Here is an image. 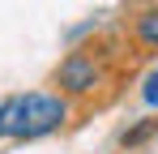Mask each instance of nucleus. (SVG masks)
<instances>
[{"instance_id":"obj_1","label":"nucleus","mask_w":158,"mask_h":154,"mask_svg":"<svg viewBox=\"0 0 158 154\" xmlns=\"http://www.w3.org/2000/svg\"><path fill=\"white\" fill-rule=\"evenodd\" d=\"M69 120V103L64 94H43V90H30V94H9L0 103V137L9 141H39Z\"/></svg>"},{"instance_id":"obj_2","label":"nucleus","mask_w":158,"mask_h":154,"mask_svg":"<svg viewBox=\"0 0 158 154\" xmlns=\"http://www.w3.org/2000/svg\"><path fill=\"white\" fill-rule=\"evenodd\" d=\"M56 81H60L64 94H90V90L98 86V64H94V56H85V51L64 56L60 69H56Z\"/></svg>"},{"instance_id":"obj_3","label":"nucleus","mask_w":158,"mask_h":154,"mask_svg":"<svg viewBox=\"0 0 158 154\" xmlns=\"http://www.w3.org/2000/svg\"><path fill=\"white\" fill-rule=\"evenodd\" d=\"M137 39L145 47H158V4H150L141 17H137Z\"/></svg>"},{"instance_id":"obj_4","label":"nucleus","mask_w":158,"mask_h":154,"mask_svg":"<svg viewBox=\"0 0 158 154\" xmlns=\"http://www.w3.org/2000/svg\"><path fill=\"white\" fill-rule=\"evenodd\" d=\"M141 99L150 103V107H158V69H150V77L141 81Z\"/></svg>"},{"instance_id":"obj_5","label":"nucleus","mask_w":158,"mask_h":154,"mask_svg":"<svg viewBox=\"0 0 158 154\" xmlns=\"http://www.w3.org/2000/svg\"><path fill=\"white\" fill-rule=\"evenodd\" d=\"M154 128H158V120H145V124H137L132 133H124V146H137V141H141V137H150Z\"/></svg>"}]
</instances>
